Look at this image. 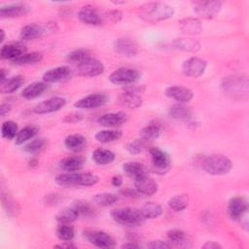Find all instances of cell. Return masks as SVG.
Masks as SVG:
<instances>
[{"label": "cell", "mask_w": 249, "mask_h": 249, "mask_svg": "<svg viewBox=\"0 0 249 249\" xmlns=\"http://www.w3.org/2000/svg\"><path fill=\"white\" fill-rule=\"evenodd\" d=\"M248 78L243 74H234L225 77L221 83V89L225 94L233 99H247Z\"/></svg>", "instance_id": "1"}, {"label": "cell", "mask_w": 249, "mask_h": 249, "mask_svg": "<svg viewBox=\"0 0 249 249\" xmlns=\"http://www.w3.org/2000/svg\"><path fill=\"white\" fill-rule=\"evenodd\" d=\"M99 177L91 172H66L58 174L55 182L63 187H89L98 183Z\"/></svg>", "instance_id": "2"}, {"label": "cell", "mask_w": 249, "mask_h": 249, "mask_svg": "<svg viewBox=\"0 0 249 249\" xmlns=\"http://www.w3.org/2000/svg\"><path fill=\"white\" fill-rule=\"evenodd\" d=\"M173 7L162 2L147 3L141 7L140 17L148 21H161L173 17Z\"/></svg>", "instance_id": "3"}, {"label": "cell", "mask_w": 249, "mask_h": 249, "mask_svg": "<svg viewBox=\"0 0 249 249\" xmlns=\"http://www.w3.org/2000/svg\"><path fill=\"white\" fill-rule=\"evenodd\" d=\"M202 169L211 175H225L232 167L231 160L222 154H212L202 158L200 160Z\"/></svg>", "instance_id": "4"}, {"label": "cell", "mask_w": 249, "mask_h": 249, "mask_svg": "<svg viewBox=\"0 0 249 249\" xmlns=\"http://www.w3.org/2000/svg\"><path fill=\"white\" fill-rule=\"evenodd\" d=\"M112 219L118 224L124 226H138L145 222L141 209L134 207H123L117 208L111 211Z\"/></svg>", "instance_id": "5"}, {"label": "cell", "mask_w": 249, "mask_h": 249, "mask_svg": "<svg viewBox=\"0 0 249 249\" xmlns=\"http://www.w3.org/2000/svg\"><path fill=\"white\" fill-rule=\"evenodd\" d=\"M57 29V25L55 22H46L45 24L32 23L23 26L20 30L19 37L21 40L28 41L40 38L44 35H48L55 32Z\"/></svg>", "instance_id": "6"}, {"label": "cell", "mask_w": 249, "mask_h": 249, "mask_svg": "<svg viewBox=\"0 0 249 249\" xmlns=\"http://www.w3.org/2000/svg\"><path fill=\"white\" fill-rule=\"evenodd\" d=\"M140 78L138 70L127 67H121L116 69L109 76V81L114 85L131 86L136 83Z\"/></svg>", "instance_id": "7"}, {"label": "cell", "mask_w": 249, "mask_h": 249, "mask_svg": "<svg viewBox=\"0 0 249 249\" xmlns=\"http://www.w3.org/2000/svg\"><path fill=\"white\" fill-rule=\"evenodd\" d=\"M145 88L142 86H128L120 95V102L122 105L136 109L142 105V93Z\"/></svg>", "instance_id": "8"}, {"label": "cell", "mask_w": 249, "mask_h": 249, "mask_svg": "<svg viewBox=\"0 0 249 249\" xmlns=\"http://www.w3.org/2000/svg\"><path fill=\"white\" fill-rule=\"evenodd\" d=\"M84 235L89 240V243H91L96 247L113 248L116 246V241L114 237L105 231L89 230V231H86Z\"/></svg>", "instance_id": "9"}, {"label": "cell", "mask_w": 249, "mask_h": 249, "mask_svg": "<svg viewBox=\"0 0 249 249\" xmlns=\"http://www.w3.org/2000/svg\"><path fill=\"white\" fill-rule=\"evenodd\" d=\"M103 72V63L93 57H90L77 65V74L82 77H96Z\"/></svg>", "instance_id": "10"}, {"label": "cell", "mask_w": 249, "mask_h": 249, "mask_svg": "<svg viewBox=\"0 0 249 249\" xmlns=\"http://www.w3.org/2000/svg\"><path fill=\"white\" fill-rule=\"evenodd\" d=\"M194 11L204 18H214L222 8L220 1H196L193 3Z\"/></svg>", "instance_id": "11"}, {"label": "cell", "mask_w": 249, "mask_h": 249, "mask_svg": "<svg viewBox=\"0 0 249 249\" xmlns=\"http://www.w3.org/2000/svg\"><path fill=\"white\" fill-rule=\"evenodd\" d=\"M206 66L207 62L204 59L193 56L185 60L182 65V71L188 77L197 78L204 73Z\"/></svg>", "instance_id": "12"}, {"label": "cell", "mask_w": 249, "mask_h": 249, "mask_svg": "<svg viewBox=\"0 0 249 249\" xmlns=\"http://www.w3.org/2000/svg\"><path fill=\"white\" fill-rule=\"evenodd\" d=\"M150 155L152 164L157 171H160V173L162 174L169 170L171 160L167 153L158 147H152L150 149Z\"/></svg>", "instance_id": "13"}, {"label": "cell", "mask_w": 249, "mask_h": 249, "mask_svg": "<svg viewBox=\"0 0 249 249\" xmlns=\"http://www.w3.org/2000/svg\"><path fill=\"white\" fill-rule=\"evenodd\" d=\"M65 104H66L65 98L60 96H53L37 104L33 108V112L38 115L50 114V113L60 110L62 107L65 106Z\"/></svg>", "instance_id": "14"}, {"label": "cell", "mask_w": 249, "mask_h": 249, "mask_svg": "<svg viewBox=\"0 0 249 249\" xmlns=\"http://www.w3.org/2000/svg\"><path fill=\"white\" fill-rule=\"evenodd\" d=\"M108 101V96L105 93H91L74 103V107L78 109H94L103 106Z\"/></svg>", "instance_id": "15"}, {"label": "cell", "mask_w": 249, "mask_h": 249, "mask_svg": "<svg viewBox=\"0 0 249 249\" xmlns=\"http://www.w3.org/2000/svg\"><path fill=\"white\" fill-rule=\"evenodd\" d=\"M78 18L81 21L89 25H100L103 22L102 16L97 9L91 5L81 7L78 12Z\"/></svg>", "instance_id": "16"}, {"label": "cell", "mask_w": 249, "mask_h": 249, "mask_svg": "<svg viewBox=\"0 0 249 249\" xmlns=\"http://www.w3.org/2000/svg\"><path fill=\"white\" fill-rule=\"evenodd\" d=\"M248 203L245 197L237 196L230 199L228 203V213L233 220H238L247 212Z\"/></svg>", "instance_id": "17"}, {"label": "cell", "mask_w": 249, "mask_h": 249, "mask_svg": "<svg viewBox=\"0 0 249 249\" xmlns=\"http://www.w3.org/2000/svg\"><path fill=\"white\" fill-rule=\"evenodd\" d=\"M30 11V7L26 3L18 2L3 6L0 9V17L2 18H13L26 15Z\"/></svg>", "instance_id": "18"}, {"label": "cell", "mask_w": 249, "mask_h": 249, "mask_svg": "<svg viewBox=\"0 0 249 249\" xmlns=\"http://www.w3.org/2000/svg\"><path fill=\"white\" fill-rule=\"evenodd\" d=\"M165 95L178 103H186L192 100L194 92L192 89L183 86H170L166 88Z\"/></svg>", "instance_id": "19"}, {"label": "cell", "mask_w": 249, "mask_h": 249, "mask_svg": "<svg viewBox=\"0 0 249 249\" xmlns=\"http://www.w3.org/2000/svg\"><path fill=\"white\" fill-rule=\"evenodd\" d=\"M168 113L175 120L190 124H194L195 122V115L193 111L190 107L183 103H176L171 105L168 109Z\"/></svg>", "instance_id": "20"}, {"label": "cell", "mask_w": 249, "mask_h": 249, "mask_svg": "<svg viewBox=\"0 0 249 249\" xmlns=\"http://www.w3.org/2000/svg\"><path fill=\"white\" fill-rule=\"evenodd\" d=\"M71 77V69L68 66H58L50 69L43 75V81L47 84L58 83L68 80Z\"/></svg>", "instance_id": "21"}, {"label": "cell", "mask_w": 249, "mask_h": 249, "mask_svg": "<svg viewBox=\"0 0 249 249\" xmlns=\"http://www.w3.org/2000/svg\"><path fill=\"white\" fill-rule=\"evenodd\" d=\"M127 120V116L124 112H115L107 113L100 116L97 119L98 124L104 127H119L123 125Z\"/></svg>", "instance_id": "22"}, {"label": "cell", "mask_w": 249, "mask_h": 249, "mask_svg": "<svg viewBox=\"0 0 249 249\" xmlns=\"http://www.w3.org/2000/svg\"><path fill=\"white\" fill-rule=\"evenodd\" d=\"M114 48L118 53L125 56H133L138 53V45L136 42L126 37L117 39L115 41Z\"/></svg>", "instance_id": "23"}, {"label": "cell", "mask_w": 249, "mask_h": 249, "mask_svg": "<svg viewBox=\"0 0 249 249\" xmlns=\"http://www.w3.org/2000/svg\"><path fill=\"white\" fill-rule=\"evenodd\" d=\"M27 48L25 45L16 42V43H10L6 44L1 48V57L3 59H10V60H15L16 58L19 57L20 55L26 53Z\"/></svg>", "instance_id": "24"}, {"label": "cell", "mask_w": 249, "mask_h": 249, "mask_svg": "<svg viewBox=\"0 0 249 249\" xmlns=\"http://www.w3.org/2000/svg\"><path fill=\"white\" fill-rule=\"evenodd\" d=\"M134 185L135 189L145 196H152L158 192V183L148 175L135 179Z\"/></svg>", "instance_id": "25"}, {"label": "cell", "mask_w": 249, "mask_h": 249, "mask_svg": "<svg viewBox=\"0 0 249 249\" xmlns=\"http://www.w3.org/2000/svg\"><path fill=\"white\" fill-rule=\"evenodd\" d=\"M179 28L187 35H198L202 31L200 20L196 18H184L179 20Z\"/></svg>", "instance_id": "26"}, {"label": "cell", "mask_w": 249, "mask_h": 249, "mask_svg": "<svg viewBox=\"0 0 249 249\" xmlns=\"http://www.w3.org/2000/svg\"><path fill=\"white\" fill-rule=\"evenodd\" d=\"M166 235L171 246L174 245L176 247H183V248L192 246L187 233L181 230H178V229L170 230L167 231Z\"/></svg>", "instance_id": "27"}, {"label": "cell", "mask_w": 249, "mask_h": 249, "mask_svg": "<svg viewBox=\"0 0 249 249\" xmlns=\"http://www.w3.org/2000/svg\"><path fill=\"white\" fill-rule=\"evenodd\" d=\"M122 168L127 176L131 177L134 180L144 175H147L146 166L138 161H126L123 164Z\"/></svg>", "instance_id": "28"}, {"label": "cell", "mask_w": 249, "mask_h": 249, "mask_svg": "<svg viewBox=\"0 0 249 249\" xmlns=\"http://www.w3.org/2000/svg\"><path fill=\"white\" fill-rule=\"evenodd\" d=\"M48 89V85L45 82H34L25 87L21 92V95L25 99H34L42 95Z\"/></svg>", "instance_id": "29"}, {"label": "cell", "mask_w": 249, "mask_h": 249, "mask_svg": "<svg viewBox=\"0 0 249 249\" xmlns=\"http://www.w3.org/2000/svg\"><path fill=\"white\" fill-rule=\"evenodd\" d=\"M84 166V159L78 156L66 157L59 161V167L67 172H76Z\"/></svg>", "instance_id": "30"}, {"label": "cell", "mask_w": 249, "mask_h": 249, "mask_svg": "<svg viewBox=\"0 0 249 249\" xmlns=\"http://www.w3.org/2000/svg\"><path fill=\"white\" fill-rule=\"evenodd\" d=\"M162 127L160 124L157 122H152L140 130V138L145 141L156 140L161 133Z\"/></svg>", "instance_id": "31"}, {"label": "cell", "mask_w": 249, "mask_h": 249, "mask_svg": "<svg viewBox=\"0 0 249 249\" xmlns=\"http://www.w3.org/2000/svg\"><path fill=\"white\" fill-rule=\"evenodd\" d=\"M92 160L96 164L99 165H106L115 160V154L108 150V149H103V148H97L92 152Z\"/></svg>", "instance_id": "32"}, {"label": "cell", "mask_w": 249, "mask_h": 249, "mask_svg": "<svg viewBox=\"0 0 249 249\" xmlns=\"http://www.w3.org/2000/svg\"><path fill=\"white\" fill-rule=\"evenodd\" d=\"M172 44L174 48L184 52L196 53L200 49L199 42L192 38H176Z\"/></svg>", "instance_id": "33"}, {"label": "cell", "mask_w": 249, "mask_h": 249, "mask_svg": "<svg viewBox=\"0 0 249 249\" xmlns=\"http://www.w3.org/2000/svg\"><path fill=\"white\" fill-rule=\"evenodd\" d=\"M123 135L122 130L119 129H104L96 132L95 139L100 143H111L119 140Z\"/></svg>", "instance_id": "34"}, {"label": "cell", "mask_w": 249, "mask_h": 249, "mask_svg": "<svg viewBox=\"0 0 249 249\" xmlns=\"http://www.w3.org/2000/svg\"><path fill=\"white\" fill-rule=\"evenodd\" d=\"M86 144H87V138L78 133L70 134L64 139L65 147L72 151L81 150L85 147Z\"/></svg>", "instance_id": "35"}, {"label": "cell", "mask_w": 249, "mask_h": 249, "mask_svg": "<svg viewBox=\"0 0 249 249\" xmlns=\"http://www.w3.org/2000/svg\"><path fill=\"white\" fill-rule=\"evenodd\" d=\"M24 84V77L21 75L13 76L1 85V92L12 93L18 90Z\"/></svg>", "instance_id": "36"}, {"label": "cell", "mask_w": 249, "mask_h": 249, "mask_svg": "<svg viewBox=\"0 0 249 249\" xmlns=\"http://www.w3.org/2000/svg\"><path fill=\"white\" fill-rule=\"evenodd\" d=\"M39 131V128L35 125H26L20 130H18L16 138H15V143L17 145H21L25 143L26 141L30 140L33 138Z\"/></svg>", "instance_id": "37"}, {"label": "cell", "mask_w": 249, "mask_h": 249, "mask_svg": "<svg viewBox=\"0 0 249 249\" xmlns=\"http://www.w3.org/2000/svg\"><path fill=\"white\" fill-rule=\"evenodd\" d=\"M43 58V53L40 52H32V53H26L19 57L13 60V64L15 65H30L35 64L39 61H41Z\"/></svg>", "instance_id": "38"}, {"label": "cell", "mask_w": 249, "mask_h": 249, "mask_svg": "<svg viewBox=\"0 0 249 249\" xmlns=\"http://www.w3.org/2000/svg\"><path fill=\"white\" fill-rule=\"evenodd\" d=\"M144 217L147 219H155L158 218L159 216L161 215L162 213V208L159 203L153 202V201H149L146 202L142 208H140Z\"/></svg>", "instance_id": "39"}, {"label": "cell", "mask_w": 249, "mask_h": 249, "mask_svg": "<svg viewBox=\"0 0 249 249\" xmlns=\"http://www.w3.org/2000/svg\"><path fill=\"white\" fill-rule=\"evenodd\" d=\"M56 235L62 241H71L75 235L73 226L69 223H60L56 228Z\"/></svg>", "instance_id": "40"}, {"label": "cell", "mask_w": 249, "mask_h": 249, "mask_svg": "<svg viewBox=\"0 0 249 249\" xmlns=\"http://www.w3.org/2000/svg\"><path fill=\"white\" fill-rule=\"evenodd\" d=\"M79 217L80 216H79L78 212L76 211V209L73 206L63 208L55 216L56 220L59 223H69V224L74 222L75 220H77Z\"/></svg>", "instance_id": "41"}, {"label": "cell", "mask_w": 249, "mask_h": 249, "mask_svg": "<svg viewBox=\"0 0 249 249\" xmlns=\"http://www.w3.org/2000/svg\"><path fill=\"white\" fill-rule=\"evenodd\" d=\"M189 204V197L186 194L176 195L168 200V206L174 211H182L187 208Z\"/></svg>", "instance_id": "42"}, {"label": "cell", "mask_w": 249, "mask_h": 249, "mask_svg": "<svg viewBox=\"0 0 249 249\" xmlns=\"http://www.w3.org/2000/svg\"><path fill=\"white\" fill-rule=\"evenodd\" d=\"M80 217H91L94 215L93 206L86 200H76L72 205Z\"/></svg>", "instance_id": "43"}, {"label": "cell", "mask_w": 249, "mask_h": 249, "mask_svg": "<svg viewBox=\"0 0 249 249\" xmlns=\"http://www.w3.org/2000/svg\"><path fill=\"white\" fill-rule=\"evenodd\" d=\"M18 132V124L14 121H6L2 124L1 126V134L4 138L8 140H13L16 138Z\"/></svg>", "instance_id": "44"}, {"label": "cell", "mask_w": 249, "mask_h": 249, "mask_svg": "<svg viewBox=\"0 0 249 249\" xmlns=\"http://www.w3.org/2000/svg\"><path fill=\"white\" fill-rule=\"evenodd\" d=\"M90 57H91L90 53L88 50H85V49L75 50V51L69 53L68 55H67V59L70 62L77 63V64H80L81 62H83V61H85V60H87Z\"/></svg>", "instance_id": "45"}, {"label": "cell", "mask_w": 249, "mask_h": 249, "mask_svg": "<svg viewBox=\"0 0 249 249\" xmlns=\"http://www.w3.org/2000/svg\"><path fill=\"white\" fill-rule=\"evenodd\" d=\"M2 204L6 212L10 216H16L19 210L18 203L8 194H5L3 191H2Z\"/></svg>", "instance_id": "46"}, {"label": "cell", "mask_w": 249, "mask_h": 249, "mask_svg": "<svg viewBox=\"0 0 249 249\" xmlns=\"http://www.w3.org/2000/svg\"><path fill=\"white\" fill-rule=\"evenodd\" d=\"M93 200L101 206H109L118 200V196L111 193H100L93 196Z\"/></svg>", "instance_id": "47"}, {"label": "cell", "mask_w": 249, "mask_h": 249, "mask_svg": "<svg viewBox=\"0 0 249 249\" xmlns=\"http://www.w3.org/2000/svg\"><path fill=\"white\" fill-rule=\"evenodd\" d=\"M45 145H46V139L36 138V139H33V140L29 141L28 143H26L23 147V150H24V152L33 155V154H36L39 151H41Z\"/></svg>", "instance_id": "48"}, {"label": "cell", "mask_w": 249, "mask_h": 249, "mask_svg": "<svg viewBox=\"0 0 249 249\" xmlns=\"http://www.w3.org/2000/svg\"><path fill=\"white\" fill-rule=\"evenodd\" d=\"M145 140L143 139H135L129 143L126 144L125 146V150L131 154V155H137L142 153L145 150Z\"/></svg>", "instance_id": "49"}, {"label": "cell", "mask_w": 249, "mask_h": 249, "mask_svg": "<svg viewBox=\"0 0 249 249\" xmlns=\"http://www.w3.org/2000/svg\"><path fill=\"white\" fill-rule=\"evenodd\" d=\"M122 12L119 10H110L108 12H106L103 16V22L107 21V22H112V23H117L122 19Z\"/></svg>", "instance_id": "50"}, {"label": "cell", "mask_w": 249, "mask_h": 249, "mask_svg": "<svg viewBox=\"0 0 249 249\" xmlns=\"http://www.w3.org/2000/svg\"><path fill=\"white\" fill-rule=\"evenodd\" d=\"M148 248H152V249H168L171 247V244L167 241H163V240H152L147 244Z\"/></svg>", "instance_id": "51"}, {"label": "cell", "mask_w": 249, "mask_h": 249, "mask_svg": "<svg viewBox=\"0 0 249 249\" xmlns=\"http://www.w3.org/2000/svg\"><path fill=\"white\" fill-rule=\"evenodd\" d=\"M60 198L61 197L58 194H48L44 198V202L47 205H54L59 202Z\"/></svg>", "instance_id": "52"}, {"label": "cell", "mask_w": 249, "mask_h": 249, "mask_svg": "<svg viewBox=\"0 0 249 249\" xmlns=\"http://www.w3.org/2000/svg\"><path fill=\"white\" fill-rule=\"evenodd\" d=\"M124 196H126V197H132V198H135V197H138L141 194L136 190V189H131V188H125V189H123L121 190L120 192Z\"/></svg>", "instance_id": "53"}, {"label": "cell", "mask_w": 249, "mask_h": 249, "mask_svg": "<svg viewBox=\"0 0 249 249\" xmlns=\"http://www.w3.org/2000/svg\"><path fill=\"white\" fill-rule=\"evenodd\" d=\"M83 119V116L81 114H78V113H71L67 116H65L64 118V121L67 122V123H76V122H79Z\"/></svg>", "instance_id": "54"}, {"label": "cell", "mask_w": 249, "mask_h": 249, "mask_svg": "<svg viewBox=\"0 0 249 249\" xmlns=\"http://www.w3.org/2000/svg\"><path fill=\"white\" fill-rule=\"evenodd\" d=\"M202 248H205V249H218V248H222V246L215 242V241H207L206 243H204L202 245Z\"/></svg>", "instance_id": "55"}, {"label": "cell", "mask_w": 249, "mask_h": 249, "mask_svg": "<svg viewBox=\"0 0 249 249\" xmlns=\"http://www.w3.org/2000/svg\"><path fill=\"white\" fill-rule=\"evenodd\" d=\"M111 183L114 187H120L123 184V177L121 175H115L112 177Z\"/></svg>", "instance_id": "56"}, {"label": "cell", "mask_w": 249, "mask_h": 249, "mask_svg": "<svg viewBox=\"0 0 249 249\" xmlns=\"http://www.w3.org/2000/svg\"><path fill=\"white\" fill-rule=\"evenodd\" d=\"M11 111V106L7 103H2L0 106V115L4 117L6 114H8Z\"/></svg>", "instance_id": "57"}, {"label": "cell", "mask_w": 249, "mask_h": 249, "mask_svg": "<svg viewBox=\"0 0 249 249\" xmlns=\"http://www.w3.org/2000/svg\"><path fill=\"white\" fill-rule=\"evenodd\" d=\"M7 79H8V71H7L6 69L2 68V69H1V79H0L1 85H2L3 83H5V82L7 81Z\"/></svg>", "instance_id": "58"}, {"label": "cell", "mask_w": 249, "mask_h": 249, "mask_svg": "<svg viewBox=\"0 0 249 249\" xmlns=\"http://www.w3.org/2000/svg\"><path fill=\"white\" fill-rule=\"evenodd\" d=\"M122 248H139V245L135 242H126L122 245Z\"/></svg>", "instance_id": "59"}, {"label": "cell", "mask_w": 249, "mask_h": 249, "mask_svg": "<svg viewBox=\"0 0 249 249\" xmlns=\"http://www.w3.org/2000/svg\"><path fill=\"white\" fill-rule=\"evenodd\" d=\"M37 163H38V160H37L36 159H31V160H29V166H30L31 168L35 167V166L37 165Z\"/></svg>", "instance_id": "60"}, {"label": "cell", "mask_w": 249, "mask_h": 249, "mask_svg": "<svg viewBox=\"0 0 249 249\" xmlns=\"http://www.w3.org/2000/svg\"><path fill=\"white\" fill-rule=\"evenodd\" d=\"M0 33H1V38H0V42L2 43V42L4 41V39H5V32H4V30H3V29H1V30H0Z\"/></svg>", "instance_id": "61"}]
</instances>
